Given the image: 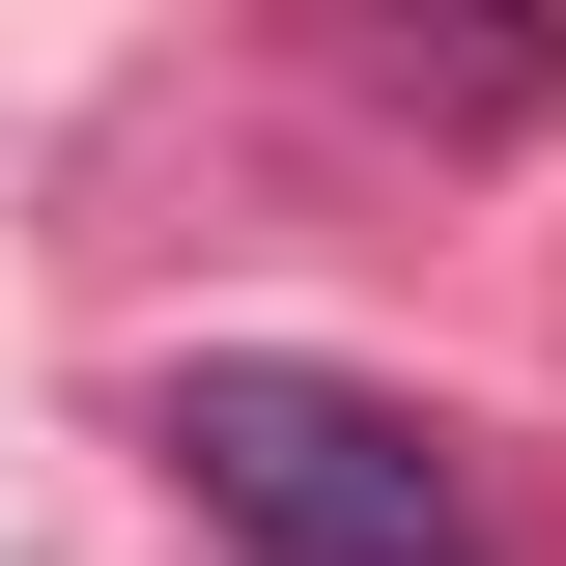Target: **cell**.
<instances>
[{"label":"cell","mask_w":566,"mask_h":566,"mask_svg":"<svg viewBox=\"0 0 566 566\" xmlns=\"http://www.w3.org/2000/svg\"><path fill=\"white\" fill-rule=\"evenodd\" d=\"M170 482H199L255 566H482L453 424H424V397H368V368H283V340L170 368Z\"/></svg>","instance_id":"obj_1"}]
</instances>
